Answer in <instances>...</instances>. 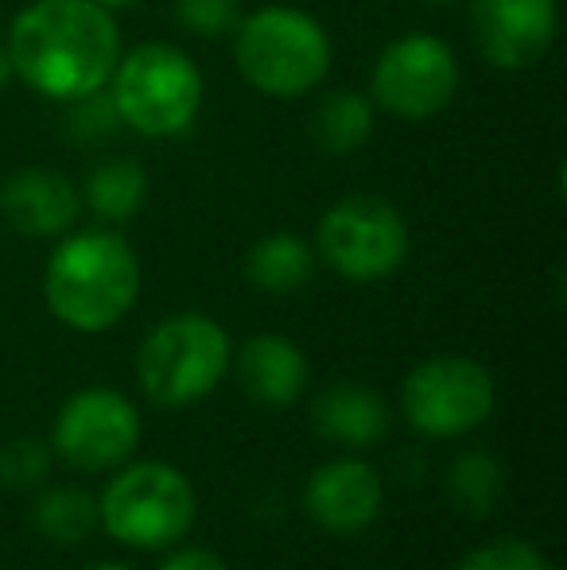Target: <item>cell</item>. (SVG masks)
<instances>
[{
  "mask_svg": "<svg viewBox=\"0 0 567 570\" xmlns=\"http://www.w3.org/2000/svg\"><path fill=\"white\" fill-rule=\"evenodd\" d=\"M175 20L190 36L218 39L242 23V0H175Z\"/></svg>",
  "mask_w": 567,
  "mask_h": 570,
  "instance_id": "22",
  "label": "cell"
},
{
  "mask_svg": "<svg viewBox=\"0 0 567 570\" xmlns=\"http://www.w3.org/2000/svg\"><path fill=\"white\" fill-rule=\"evenodd\" d=\"M311 420L323 439L339 446H373L389 431V407L378 389L358 381H339L319 392Z\"/></svg>",
  "mask_w": 567,
  "mask_h": 570,
  "instance_id": "15",
  "label": "cell"
},
{
  "mask_svg": "<svg viewBox=\"0 0 567 570\" xmlns=\"http://www.w3.org/2000/svg\"><path fill=\"white\" fill-rule=\"evenodd\" d=\"M109 98L140 136H179L203 106V75L179 47L144 43L117 59Z\"/></svg>",
  "mask_w": 567,
  "mask_h": 570,
  "instance_id": "6",
  "label": "cell"
},
{
  "mask_svg": "<svg viewBox=\"0 0 567 570\" xmlns=\"http://www.w3.org/2000/svg\"><path fill=\"white\" fill-rule=\"evenodd\" d=\"M82 198L98 218L125 222V218H133L144 206V198H148V175H144V167L133 164V159H106V164H98L90 171Z\"/></svg>",
  "mask_w": 567,
  "mask_h": 570,
  "instance_id": "18",
  "label": "cell"
},
{
  "mask_svg": "<svg viewBox=\"0 0 567 570\" xmlns=\"http://www.w3.org/2000/svg\"><path fill=\"white\" fill-rule=\"evenodd\" d=\"M51 443L75 470H114L137 451L140 412L117 389H82L59 407Z\"/></svg>",
  "mask_w": 567,
  "mask_h": 570,
  "instance_id": "10",
  "label": "cell"
},
{
  "mask_svg": "<svg viewBox=\"0 0 567 570\" xmlns=\"http://www.w3.org/2000/svg\"><path fill=\"white\" fill-rule=\"evenodd\" d=\"M51 470V454L36 439H16L0 451V485L4 489H36Z\"/></svg>",
  "mask_w": 567,
  "mask_h": 570,
  "instance_id": "23",
  "label": "cell"
},
{
  "mask_svg": "<svg viewBox=\"0 0 567 570\" xmlns=\"http://www.w3.org/2000/svg\"><path fill=\"white\" fill-rule=\"evenodd\" d=\"M409 226L401 210L378 195H350L319 222V256L354 284L393 276L409 256Z\"/></svg>",
  "mask_w": 567,
  "mask_h": 570,
  "instance_id": "7",
  "label": "cell"
},
{
  "mask_svg": "<svg viewBox=\"0 0 567 570\" xmlns=\"http://www.w3.org/2000/svg\"><path fill=\"white\" fill-rule=\"evenodd\" d=\"M82 198L75 183L55 171H16L0 183V214L28 237H55L75 226Z\"/></svg>",
  "mask_w": 567,
  "mask_h": 570,
  "instance_id": "13",
  "label": "cell"
},
{
  "mask_svg": "<svg viewBox=\"0 0 567 570\" xmlns=\"http://www.w3.org/2000/svg\"><path fill=\"white\" fill-rule=\"evenodd\" d=\"M229 368V334L206 315L159 323L137 353V381L151 404L187 407L211 396Z\"/></svg>",
  "mask_w": 567,
  "mask_h": 570,
  "instance_id": "4",
  "label": "cell"
},
{
  "mask_svg": "<svg viewBox=\"0 0 567 570\" xmlns=\"http://www.w3.org/2000/svg\"><path fill=\"white\" fill-rule=\"evenodd\" d=\"M94 4H101V8H129V4H137V0H94Z\"/></svg>",
  "mask_w": 567,
  "mask_h": 570,
  "instance_id": "26",
  "label": "cell"
},
{
  "mask_svg": "<svg viewBox=\"0 0 567 570\" xmlns=\"http://www.w3.org/2000/svg\"><path fill=\"white\" fill-rule=\"evenodd\" d=\"M459 90V62L443 39L412 31L381 51L370 78V98L401 120L443 114Z\"/></svg>",
  "mask_w": 567,
  "mask_h": 570,
  "instance_id": "9",
  "label": "cell"
},
{
  "mask_svg": "<svg viewBox=\"0 0 567 570\" xmlns=\"http://www.w3.org/2000/svg\"><path fill=\"white\" fill-rule=\"evenodd\" d=\"M36 528L51 543H82L98 528V501L75 485L43 489L36 501Z\"/></svg>",
  "mask_w": 567,
  "mask_h": 570,
  "instance_id": "19",
  "label": "cell"
},
{
  "mask_svg": "<svg viewBox=\"0 0 567 570\" xmlns=\"http://www.w3.org/2000/svg\"><path fill=\"white\" fill-rule=\"evenodd\" d=\"M447 493L470 517H486L501 497V465L490 451H467L451 462Z\"/></svg>",
  "mask_w": 567,
  "mask_h": 570,
  "instance_id": "20",
  "label": "cell"
},
{
  "mask_svg": "<svg viewBox=\"0 0 567 570\" xmlns=\"http://www.w3.org/2000/svg\"><path fill=\"white\" fill-rule=\"evenodd\" d=\"M428 4H454V0H428Z\"/></svg>",
  "mask_w": 567,
  "mask_h": 570,
  "instance_id": "29",
  "label": "cell"
},
{
  "mask_svg": "<svg viewBox=\"0 0 567 570\" xmlns=\"http://www.w3.org/2000/svg\"><path fill=\"white\" fill-rule=\"evenodd\" d=\"M4 51L36 94L75 101L106 90L121 59V36L109 8L94 0H36L16 16Z\"/></svg>",
  "mask_w": 567,
  "mask_h": 570,
  "instance_id": "1",
  "label": "cell"
},
{
  "mask_svg": "<svg viewBox=\"0 0 567 570\" xmlns=\"http://www.w3.org/2000/svg\"><path fill=\"white\" fill-rule=\"evenodd\" d=\"M560 31L556 0H470V36L490 67L529 70Z\"/></svg>",
  "mask_w": 567,
  "mask_h": 570,
  "instance_id": "11",
  "label": "cell"
},
{
  "mask_svg": "<svg viewBox=\"0 0 567 570\" xmlns=\"http://www.w3.org/2000/svg\"><path fill=\"white\" fill-rule=\"evenodd\" d=\"M8 70H12V62H8V51H0V82H4Z\"/></svg>",
  "mask_w": 567,
  "mask_h": 570,
  "instance_id": "27",
  "label": "cell"
},
{
  "mask_svg": "<svg viewBox=\"0 0 567 570\" xmlns=\"http://www.w3.org/2000/svg\"><path fill=\"white\" fill-rule=\"evenodd\" d=\"M381 501H385V489H381L378 470L362 458H339V462L319 465L303 489L307 517L334 535L365 532L378 520Z\"/></svg>",
  "mask_w": 567,
  "mask_h": 570,
  "instance_id": "12",
  "label": "cell"
},
{
  "mask_svg": "<svg viewBox=\"0 0 567 570\" xmlns=\"http://www.w3.org/2000/svg\"><path fill=\"white\" fill-rule=\"evenodd\" d=\"M159 570H229V567H226V559H218L206 548H183V551H175V556H167Z\"/></svg>",
  "mask_w": 567,
  "mask_h": 570,
  "instance_id": "25",
  "label": "cell"
},
{
  "mask_svg": "<svg viewBox=\"0 0 567 570\" xmlns=\"http://www.w3.org/2000/svg\"><path fill=\"white\" fill-rule=\"evenodd\" d=\"M373 132V101L362 94H331L315 106L311 114V136L323 151L331 156H350L358 151Z\"/></svg>",
  "mask_w": 567,
  "mask_h": 570,
  "instance_id": "17",
  "label": "cell"
},
{
  "mask_svg": "<svg viewBox=\"0 0 567 570\" xmlns=\"http://www.w3.org/2000/svg\"><path fill=\"white\" fill-rule=\"evenodd\" d=\"M311 268H315V256H311V248L295 233H273V237L257 240L250 248V256H245L250 284L273 295L300 292L311 279Z\"/></svg>",
  "mask_w": 567,
  "mask_h": 570,
  "instance_id": "16",
  "label": "cell"
},
{
  "mask_svg": "<svg viewBox=\"0 0 567 570\" xmlns=\"http://www.w3.org/2000/svg\"><path fill=\"white\" fill-rule=\"evenodd\" d=\"M90 570H129V567H121V563H101V567H90Z\"/></svg>",
  "mask_w": 567,
  "mask_h": 570,
  "instance_id": "28",
  "label": "cell"
},
{
  "mask_svg": "<svg viewBox=\"0 0 567 570\" xmlns=\"http://www.w3.org/2000/svg\"><path fill=\"white\" fill-rule=\"evenodd\" d=\"M454 570H553L545 551L525 540H493L475 548Z\"/></svg>",
  "mask_w": 567,
  "mask_h": 570,
  "instance_id": "21",
  "label": "cell"
},
{
  "mask_svg": "<svg viewBox=\"0 0 567 570\" xmlns=\"http://www.w3.org/2000/svg\"><path fill=\"white\" fill-rule=\"evenodd\" d=\"M237 376L250 400L268 407H287L307 389V357L295 342L276 338V334H257L242 345L237 357Z\"/></svg>",
  "mask_w": 567,
  "mask_h": 570,
  "instance_id": "14",
  "label": "cell"
},
{
  "mask_svg": "<svg viewBox=\"0 0 567 570\" xmlns=\"http://www.w3.org/2000/svg\"><path fill=\"white\" fill-rule=\"evenodd\" d=\"M195 489L175 465L137 462L106 485L98 504V524L125 548L156 551L179 543L195 524Z\"/></svg>",
  "mask_w": 567,
  "mask_h": 570,
  "instance_id": "5",
  "label": "cell"
},
{
  "mask_svg": "<svg viewBox=\"0 0 567 570\" xmlns=\"http://www.w3.org/2000/svg\"><path fill=\"white\" fill-rule=\"evenodd\" d=\"M43 295L62 326L101 334L121 323L137 303L140 261L121 233H75L47 261Z\"/></svg>",
  "mask_w": 567,
  "mask_h": 570,
  "instance_id": "2",
  "label": "cell"
},
{
  "mask_svg": "<svg viewBox=\"0 0 567 570\" xmlns=\"http://www.w3.org/2000/svg\"><path fill=\"white\" fill-rule=\"evenodd\" d=\"M70 120L67 128L78 136V140H101V136H109L117 125H121V117H117V106L109 94L94 90V94H82V98L70 101Z\"/></svg>",
  "mask_w": 567,
  "mask_h": 570,
  "instance_id": "24",
  "label": "cell"
},
{
  "mask_svg": "<svg viewBox=\"0 0 567 570\" xmlns=\"http://www.w3.org/2000/svg\"><path fill=\"white\" fill-rule=\"evenodd\" d=\"M404 420L428 439H459L482 428L493 412V381L475 357L439 353L404 376Z\"/></svg>",
  "mask_w": 567,
  "mask_h": 570,
  "instance_id": "8",
  "label": "cell"
},
{
  "mask_svg": "<svg viewBox=\"0 0 567 570\" xmlns=\"http://www.w3.org/2000/svg\"><path fill=\"white\" fill-rule=\"evenodd\" d=\"M234 31L237 70L268 98H303L331 70V39L323 23L300 8H261Z\"/></svg>",
  "mask_w": 567,
  "mask_h": 570,
  "instance_id": "3",
  "label": "cell"
}]
</instances>
